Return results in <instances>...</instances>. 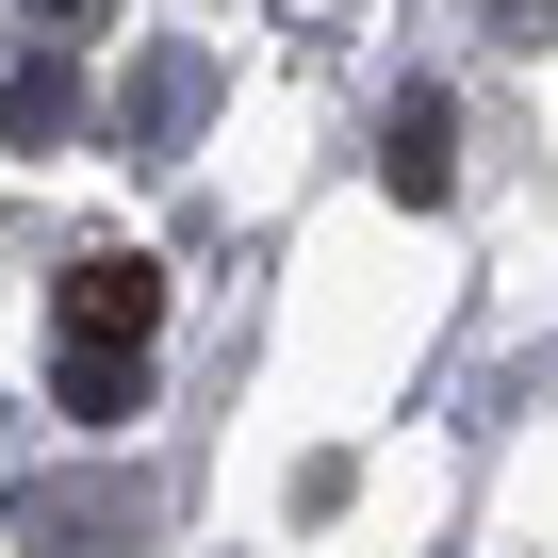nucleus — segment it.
<instances>
[{"label": "nucleus", "instance_id": "f257e3e1", "mask_svg": "<svg viewBox=\"0 0 558 558\" xmlns=\"http://www.w3.org/2000/svg\"><path fill=\"white\" fill-rule=\"evenodd\" d=\"M148 329H165V279H148L132 246L66 263V345H50L66 427H132V395H148Z\"/></svg>", "mask_w": 558, "mask_h": 558}, {"label": "nucleus", "instance_id": "f03ea898", "mask_svg": "<svg viewBox=\"0 0 558 558\" xmlns=\"http://www.w3.org/2000/svg\"><path fill=\"white\" fill-rule=\"evenodd\" d=\"M214 116V50H132V83H116V132L132 148H181Z\"/></svg>", "mask_w": 558, "mask_h": 558}, {"label": "nucleus", "instance_id": "7ed1b4c3", "mask_svg": "<svg viewBox=\"0 0 558 558\" xmlns=\"http://www.w3.org/2000/svg\"><path fill=\"white\" fill-rule=\"evenodd\" d=\"M17 525H34V558H116V542H132V493H116V476H34Z\"/></svg>", "mask_w": 558, "mask_h": 558}, {"label": "nucleus", "instance_id": "20e7f679", "mask_svg": "<svg viewBox=\"0 0 558 558\" xmlns=\"http://www.w3.org/2000/svg\"><path fill=\"white\" fill-rule=\"evenodd\" d=\"M378 181H395V197H411V214H427V197H444V181H460V148H444V99H427V83H411V99H395V116H378Z\"/></svg>", "mask_w": 558, "mask_h": 558}, {"label": "nucleus", "instance_id": "39448f33", "mask_svg": "<svg viewBox=\"0 0 558 558\" xmlns=\"http://www.w3.org/2000/svg\"><path fill=\"white\" fill-rule=\"evenodd\" d=\"M66 116H83V83H66V66H17V83H0V148H50Z\"/></svg>", "mask_w": 558, "mask_h": 558}, {"label": "nucleus", "instance_id": "423d86ee", "mask_svg": "<svg viewBox=\"0 0 558 558\" xmlns=\"http://www.w3.org/2000/svg\"><path fill=\"white\" fill-rule=\"evenodd\" d=\"M493 34H525V50H542V34H558V0H493Z\"/></svg>", "mask_w": 558, "mask_h": 558}]
</instances>
